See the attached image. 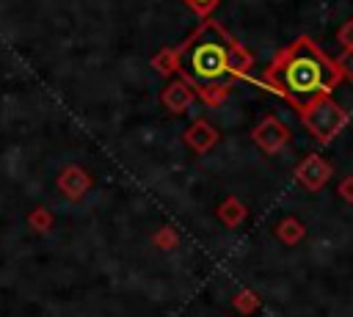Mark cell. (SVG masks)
<instances>
[{"mask_svg":"<svg viewBox=\"0 0 353 317\" xmlns=\"http://www.w3.org/2000/svg\"><path fill=\"white\" fill-rule=\"evenodd\" d=\"M232 309L237 311V314H254L256 309H259V298L251 292V289H240L234 298H232Z\"/></svg>","mask_w":353,"mask_h":317,"instance_id":"cell-13","label":"cell"},{"mask_svg":"<svg viewBox=\"0 0 353 317\" xmlns=\"http://www.w3.org/2000/svg\"><path fill=\"white\" fill-rule=\"evenodd\" d=\"M336 66H339V72H342V77L353 83V50H345V52L339 55V61H336Z\"/></svg>","mask_w":353,"mask_h":317,"instance_id":"cell-16","label":"cell"},{"mask_svg":"<svg viewBox=\"0 0 353 317\" xmlns=\"http://www.w3.org/2000/svg\"><path fill=\"white\" fill-rule=\"evenodd\" d=\"M336 193H339V198H342V201L353 204V176H345V179L336 185Z\"/></svg>","mask_w":353,"mask_h":317,"instance_id":"cell-19","label":"cell"},{"mask_svg":"<svg viewBox=\"0 0 353 317\" xmlns=\"http://www.w3.org/2000/svg\"><path fill=\"white\" fill-rule=\"evenodd\" d=\"M185 3L190 6V11H193V14L207 17V14H210V11H212V8H215L221 0H185Z\"/></svg>","mask_w":353,"mask_h":317,"instance_id":"cell-18","label":"cell"},{"mask_svg":"<svg viewBox=\"0 0 353 317\" xmlns=\"http://www.w3.org/2000/svg\"><path fill=\"white\" fill-rule=\"evenodd\" d=\"M276 237H279L284 245H298V243L306 237V226H303L298 218L287 215V218H281V221L276 223Z\"/></svg>","mask_w":353,"mask_h":317,"instance_id":"cell-11","label":"cell"},{"mask_svg":"<svg viewBox=\"0 0 353 317\" xmlns=\"http://www.w3.org/2000/svg\"><path fill=\"white\" fill-rule=\"evenodd\" d=\"M336 41H339L345 50H353V19H347V22L336 30Z\"/></svg>","mask_w":353,"mask_h":317,"instance_id":"cell-17","label":"cell"},{"mask_svg":"<svg viewBox=\"0 0 353 317\" xmlns=\"http://www.w3.org/2000/svg\"><path fill=\"white\" fill-rule=\"evenodd\" d=\"M160 102H163L165 110H171V113H185V110L196 102V94H193V88L179 77V80L168 83V85L160 91Z\"/></svg>","mask_w":353,"mask_h":317,"instance_id":"cell-8","label":"cell"},{"mask_svg":"<svg viewBox=\"0 0 353 317\" xmlns=\"http://www.w3.org/2000/svg\"><path fill=\"white\" fill-rule=\"evenodd\" d=\"M251 138H254V143H256L265 154H276V152H281V149L290 143V127H287L281 119H276V116H265V119L251 130Z\"/></svg>","mask_w":353,"mask_h":317,"instance_id":"cell-5","label":"cell"},{"mask_svg":"<svg viewBox=\"0 0 353 317\" xmlns=\"http://www.w3.org/2000/svg\"><path fill=\"white\" fill-rule=\"evenodd\" d=\"M298 113H301L303 127H306V130L314 135V141H320V143H331V141L347 127V110H345L339 102H334L331 94L312 99V102L303 105Z\"/></svg>","mask_w":353,"mask_h":317,"instance_id":"cell-3","label":"cell"},{"mask_svg":"<svg viewBox=\"0 0 353 317\" xmlns=\"http://www.w3.org/2000/svg\"><path fill=\"white\" fill-rule=\"evenodd\" d=\"M55 185H58V190H61L66 198L80 201V198H83V196L91 190L94 179H91V174H88L83 165H66V168L58 174Z\"/></svg>","mask_w":353,"mask_h":317,"instance_id":"cell-6","label":"cell"},{"mask_svg":"<svg viewBox=\"0 0 353 317\" xmlns=\"http://www.w3.org/2000/svg\"><path fill=\"white\" fill-rule=\"evenodd\" d=\"M182 138H185V143L196 152V154H207L215 143H218V130L207 121V119H196L185 132H182Z\"/></svg>","mask_w":353,"mask_h":317,"instance_id":"cell-7","label":"cell"},{"mask_svg":"<svg viewBox=\"0 0 353 317\" xmlns=\"http://www.w3.org/2000/svg\"><path fill=\"white\" fill-rule=\"evenodd\" d=\"M152 69H154L160 77L179 74V50H176V47H163V50L152 58Z\"/></svg>","mask_w":353,"mask_h":317,"instance_id":"cell-12","label":"cell"},{"mask_svg":"<svg viewBox=\"0 0 353 317\" xmlns=\"http://www.w3.org/2000/svg\"><path fill=\"white\" fill-rule=\"evenodd\" d=\"M256 83L301 110L312 99L328 96L342 83V72L314 39L301 36L270 58Z\"/></svg>","mask_w":353,"mask_h":317,"instance_id":"cell-1","label":"cell"},{"mask_svg":"<svg viewBox=\"0 0 353 317\" xmlns=\"http://www.w3.org/2000/svg\"><path fill=\"white\" fill-rule=\"evenodd\" d=\"M28 223H30V229H33V232L44 234V232H50V229H52V212H50L47 207H36V209L28 215Z\"/></svg>","mask_w":353,"mask_h":317,"instance_id":"cell-14","label":"cell"},{"mask_svg":"<svg viewBox=\"0 0 353 317\" xmlns=\"http://www.w3.org/2000/svg\"><path fill=\"white\" fill-rule=\"evenodd\" d=\"M152 243L160 248V251H174L179 245V234L171 229V226H160L154 234H152Z\"/></svg>","mask_w":353,"mask_h":317,"instance_id":"cell-15","label":"cell"},{"mask_svg":"<svg viewBox=\"0 0 353 317\" xmlns=\"http://www.w3.org/2000/svg\"><path fill=\"white\" fill-rule=\"evenodd\" d=\"M245 204L240 201V198H234V196H229V198H223L221 204H218V209H215V215H218V221L226 226V229H234V226H240L243 221H245Z\"/></svg>","mask_w":353,"mask_h":317,"instance_id":"cell-10","label":"cell"},{"mask_svg":"<svg viewBox=\"0 0 353 317\" xmlns=\"http://www.w3.org/2000/svg\"><path fill=\"white\" fill-rule=\"evenodd\" d=\"M232 33L207 19L196 28L193 36H188L176 50H179V77L193 88V85H221L232 83L229 74V44Z\"/></svg>","mask_w":353,"mask_h":317,"instance_id":"cell-2","label":"cell"},{"mask_svg":"<svg viewBox=\"0 0 353 317\" xmlns=\"http://www.w3.org/2000/svg\"><path fill=\"white\" fill-rule=\"evenodd\" d=\"M334 176V165L320 157V154H306L298 165H295V182L301 187H306L309 193H317L325 187V182Z\"/></svg>","mask_w":353,"mask_h":317,"instance_id":"cell-4","label":"cell"},{"mask_svg":"<svg viewBox=\"0 0 353 317\" xmlns=\"http://www.w3.org/2000/svg\"><path fill=\"white\" fill-rule=\"evenodd\" d=\"M251 66H254V52L248 47H243L237 39H232V44H229V74H232V80L234 77L248 80Z\"/></svg>","mask_w":353,"mask_h":317,"instance_id":"cell-9","label":"cell"}]
</instances>
